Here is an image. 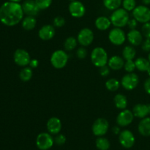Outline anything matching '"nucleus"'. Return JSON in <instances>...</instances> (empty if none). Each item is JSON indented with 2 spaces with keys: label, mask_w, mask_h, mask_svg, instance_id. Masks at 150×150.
Here are the masks:
<instances>
[{
  "label": "nucleus",
  "mask_w": 150,
  "mask_h": 150,
  "mask_svg": "<svg viewBox=\"0 0 150 150\" xmlns=\"http://www.w3.org/2000/svg\"><path fill=\"white\" fill-rule=\"evenodd\" d=\"M23 8L18 2L7 1L0 7V21L7 26H13L22 21Z\"/></svg>",
  "instance_id": "f257e3e1"
},
{
  "label": "nucleus",
  "mask_w": 150,
  "mask_h": 150,
  "mask_svg": "<svg viewBox=\"0 0 150 150\" xmlns=\"http://www.w3.org/2000/svg\"><path fill=\"white\" fill-rule=\"evenodd\" d=\"M111 24L114 27L122 28L127 25L130 20V15L129 12L125 10L124 8H118L114 10L110 16Z\"/></svg>",
  "instance_id": "f03ea898"
},
{
  "label": "nucleus",
  "mask_w": 150,
  "mask_h": 150,
  "mask_svg": "<svg viewBox=\"0 0 150 150\" xmlns=\"http://www.w3.org/2000/svg\"><path fill=\"white\" fill-rule=\"evenodd\" d=\"M108 59L109 58H108V53L103 47H96L91 52V62L97 67L106 65L108 64Z\"/></svg>",
  "instance_id": "7ed1b4c3"
},
{
  "label": "nucleus",
  "mask_w": 150,
  "mask_h": 150,
  "mask_svg": "<svg viewBox=\"0 0 150 150\" xmlns=\"http://www.w3.org/2000/svg\"><path fill=\"white\" fill-rule=\"evenodd\" d=\"M69 60V56L66 51L64 50H56L52 53L50 58V62L55 69H62L67 65Z\"/></svg>",
  "instance_id": "20e7f679"
},
{
  "label": "nucleus",
  "mask_w": 150,
  "mask_h": 150,
  "mask_svg": "<svg viewBox=\"0 0 150 150\" xmlns=\"http://www.w3.org/2000/svg\"><path fill=\"white\" fill-rule=\"evenodd\" d=\"M54 144V139L51 133H40L36 138V146L40 150H48Z\"/></svg>",
  "instance_id": "39448f33"
},
{
  "label": "nucleus",
  "mask_w": 150,
  "mask_h": 150,
  "mask_svg": "<svg viewBox=\"0 0 150 150\" xmlns=\"http://www.w3.org/2000/svg\"><path fill=\"white\" fill-rule=\"evenodd\" d=\"M108 40L114 45H122L127 40V35L122 28L114 27L108 33Z\"/></svg>",
  "instance_id": "423d86ee"
},
{
  "label": "nucleus",
  "mask_w": 150,
  "mask_h": 150,
  "mask_svg": "<svg viewBox=\"0 0 150 150\" xmlns=\"http://www.w3.org/2000/svg\"><path fill=\"white\" fill-rule=\"evenodd\" d=\"M132 14L139 23H145L150 21V9L144 4L136 6Z\"/></svg>",
  "instance_id": "0eeeda50"
},
{
  "label": "nucleus",
  "mask_w": 150,
  "mask_h": 150,
  "mask_svg": "<svg viewBox=\"0 0 150 150\" xmlns=\"http://www.w3.org/2000/svg\"><path fill=\"white\" fill-rule=\"evenodd\" d=\"M121 86L127 91L136 89L139 83V77L135 73H127L121 79Z\"/></svg>",
  "instance_id": "6e6552de"
},
{
  "label": "nucleus",
  "mask_w": 150,
  "mask_h": 150,
  "mask_svg": "<svg viewBox=\"0 0 150 150\" xmlns=\"http://www.w3.org/2000/svg\"><path fill=\"white\" fill-rule=\"evenodd\" d=\"M109 130V122L105 118H98L94 122L92 130L95 136H103Z\"/></svg>",
  "instance_id": "1a4fd4ad"
},
{
  "label": "nucleus",
  "mask_w": 150,
  "mask_h": 150,
  "mask_svg": "<svg viewBox=\"0 0 150 150\" xmlns=\"http://www.w3.org/2000/svg\"><path fill=\"white\" fill-rule=\"evenodd\" d=\"M94 38L95 35L93 31L87 27L81 29L77 35L78 42L83 47L89 46L93 42Z\"/></svg>",
  "instance_id": "9d476101"
},
{
  "label": "nucleus",
  "mask_w": 150,
  "mask_h": 150,
  "mask_svg": "<svg viewBox=\"0 0 150 150\" xmlns=\"http://www.w3.org/2000/svg\"><path fill=\"white\" fill-rule=\"evenodd\" d=\"M134 117L133 111L126 108V109L121 110V111L119 113L116 119V122L117 125L120 127H127L133 122Z\"/></svg>",
  "instance_id": "9b49d317"
},
{
  "label": "nucleus",
  "mask_w": 150,
  "mask_h": 150,
  "mask_svg": "<svg viewBox=\"0 0 150 150\" xmlns=\"http://www.w3.org/2000/svg\"><path fill=\"white\" fill-rule=\"evenodd\" d=\"M119 142L124 148L130 149L134 146L136 138L130 130H124L119 134Z\"/></svg>",
  "instance_id": "f8f14e48"
},
{
  "label": "nucleus",
  "mask_w": 150,
  "mask_h": 150,
  "mask_svg": "<svg viewBox=\"0 0 150 150\" xmlns=\"http://www.w3.org/2000/svg\"><path fill=\"white\" fill-rule=\"evenodd\" d=\"M68 10L70 16L76 18H81L83 17L86 13V7L83 3L79 0L70 1L68 6Z\"/></svg>",
  "instance_id": "ddd939ff"
},
{
  "label": "nucleus",
  "mask_w": 150,
  "mask_h": 150,
  "mask_svg": "<svg viewBox=\"0 0 150 150\" xmlns=\"http://www.w3.org/2000/svg\"><path fill=\"white\" fill-rule=\"evenodd\" d=\"M13 59L15 63L20 67H26L31 61L30 54L27 51L22 48H18L15 51Z\"/></svg>",
  "instance_id": "4468645a"
},
{
  "label": "nucleus",
  "mask_w": 150,
  "mask_h": 150,
  "mask_svg": "<svg viewBox=\"0 0 150 150\" xmlns=\"http://www.w3.org/2000/svg\"><path fill=\"white\" fill-rule=\"evenodd\" d=\"M56 34V29L53 25H43L38 31V37L43 41L51 40L54 38Z\"/></svg>",
  "instance_id": "2eb2a0df"
},
{
  "label": "nucleus",
  "mask_w": 150,
  "mask_h": 150,
  "mask_svg": "<svg viewBox=\"0 0 150 150\" xmlns=\"http://www.w3.org/2000/svg\"><path fill=\"white\" fill-rule=\"evenodd\" d=\"M23 13L26 16H36L39 14L40 8L37 5L35 0H25L21 4Z\"/></svg>",
  "instance_id": "dca6fc26"
},
{
  "label": "nucleus",
  "mask_w": 150,
  "mask_h": 150,
  "mask_svg": "<svg viewBox=\"0 0 150 150\" xmlns=\"http://www.w3.org/2000/svg\"><path fill=\"white\" fill-rule=\"evenodd\" d=\"M144 36L142 32L138 29H131L127 34V40L130 45L133 46H139L142 45L144 40Z\"/></svg>",
  "instance_id": "f3484780"
},
{
  "label": "nucleus",
  "mask_w": 150,
  "mask_h": 150,
  "mask_svg": "<svg viewBox=\"0 0 150 150\" xmlns=\"http://www.w3.org/2000/svg\"><path fill=\"white\" fill-rule=\"evenodd\" d=\"M62 122L58 117H51L47 121L46 128L47 130L51 135H57L60 133L62 130Z\"/></svg>",
  "instance_id": "a211bd4d"
},
{
  "label": "nucleus",
  "mask_w": 150,
  "mask_h": 150,
  "mask_svg": "<svg viewBox=\"0 0 150 150\" xmlns=\"http://www.w3.org/2000/svg\"><path fill=\"white\" fill-rule=\"evenodd\" d=\"M134 117L139 119H143L148 117L150 114V110L149 105L144 103H137L133 106V110Z\"/></svg>",
  "instance_id": "6ab92c4d"
},
{
  "label": "nucleus",
  "mask_w": 150,
  "mask_h": 150,
  "mask_svg": "<svg viewBox=\"0 0 150 150\" xmlns=\"http://www.w3.org/2000/svg\"><path fill=\"white\" fill-rule=\"evenodd\" d=\"M125 62V60L123 59L122 57L114 55L108 59L107 64L111 70L117 71V70H120L124 67Z\"/></svg>",
  "instance_id": "aec40b11"
},
{
  "label": "nucleus",
  "mask_w": 150,
  "mask_h": 150,
  "mask_svg": "<svg viewBox=\"0 0 150 150\" xmlns=\"http://www.w3.org/2000/svg\"><path fill=\"white\" fill-rule=\"evenodd\" d=\"M138 131L144 137L150 136V117H146L142 119L138 125Z\"/></svg>",
  "instance_id": "412c9836"
},
{
  "label": "nucleus",
  "mask_w": 150,
  "mask_h": 150,
  "mask_svg": "<svg viewBox=\"0 0 150 150\" xmlns=\"http://www.w3.org/2000/svg\"><path fill=\"white\" fill-rule=\"evenodd\" d=\"M111 21L110 18L106 16H99L96 18L95 21V26L98 30L100 31H106L111 27Z\"/></svg>",
  "instance_id": "4be33fe9"
},
{
  "label": "nucleus",
  "mask_w": 150,
  "mask_h": 150,
  "mask_svg": "<svg viewBox=\"0 0 150 150\" xmlns=\"http://www.w3.org/2000/svg\"><path fill=\"white\" fill-rule=\"evenodd\" d=\"M114 103L116 108L120 110H124L127 108L128 100L125 95L121 93H118L114 96Z\"/></svg>",
  "instance_id": "5701e85b"
},
{
  "label": "nucleus",
  "mask_w": 150,
  "mask_h": 150,
  "mask_svg": "<svg viewBox=\"0 0 150 150\" xmlns=\"http://www.w3.org/2000/svg\"><path fill=\"white\" fill-rule=\"evenodd\" d=\"M37 25V20L35 16H26L21 21V26L26 31L33 30Z\"/></svg>",
  "instance_id": "b1692460"
},
{
  "label": "nucleus",
  "mask_w": 150,
  "mask_h": 150,
  "mask_svg": "<svg viewBox=\"0 0 150 150\" xmlns=\"http://www.w3.org/2000/svg\"><path fill=\"white\" fill-rule=\"evenodd\" d=\"M136 51L134 46L130 45L124 47L122 52V57L125 60H133L136 58Z\"/></svg>",
  "instance_id": "393cba45"
},
{
  "label": "nucleus",
  "mask_w": 150,
  "mask_h": 150,
  "mask_svg": "<svg viewBox=\"0 0 150 150\" xmlns=\"http://www.w3.org/2000/svg\"><path fill=\"white\" fill-rule=\"evenodd\" d=\"M136 68L140 72H146L150 66V62L148 59L144 57H138L135 59Z\"/></svg>",
  "instance_id": "a878e982"
},
{
  "label": "nucleus",
  "mask_w": 150,
  "mask_h": 150,
  "mask_svg": "<svg viewBox=\"0 0 150 150\" xmlns=\"http://www.w3.org/2000/svg\"><path fill=\"white\" fill-rule=\"evenodd\" d=\"M105 86L110 92H116L121 86V82L117 79L111 78L108 79L105 83Z\"/></svg>",
  "instance_id": "bb28decb"
},
{
  "label": "nucleus",
  "mask_w": 150,
  "mask_h": 150,
  "mask_svg": "<svg viewBox=\"0 0 150 150\" xmlns=\"http://www.w3.org/2000/svg\"><path fill=\"white\" fill-rule=\"evenodd\" d=\"M33 76V69L30 67H23L19 73V78L23 82H28L32 79Z\"/></svg>",
  "instance_id": "cd10ccee"
},
{
  "label": "nucleus",
  "mask_w": 150,
  "mask_h": 150,
  "mask_svg": "<svg viewBox=\"0 0 150 150\" xmlns=\"http://www.w3.org/2000/svg\"><path fill=\"white\" fill-rule=\"evenodd\" d=\"M95 145L97 149L99 150H108L111 147V143L108 139L103 136L98 137L95 142Z\"/></svg>",
  "instance_id": "c85d7f7f"
},
{
  "label": "nucleus",
  "mask_w": 150,
  "mask_h": 150,
  "mask_svg": "<svg viewBox=\"0 0 150 150\" xmlns=\"http://www.w3.org/2000/svg\"><path fill=\"white\" fill-rule=\"evenodd\" d=\"M79 43L77 38L74 37H68L64 41V49L66 51H72L76 49L77 44Z\"/></svg>",
  "instance_id": "c756f323"
},
{
  "label": "nucleus",
  "mask_w": 150,
  "mask_h": 150,
  "mask_svg": "<svg viewBox=\"0 0 150 150\" xmlns=\"http://www.w3.org/2000/svg\"><path fill=\"white\" fill-rule=\"evenodd\" d=\"M103 2L104 7L107 10L114 11L120 8L122 3V0H103Z\"/></svg>",
  "instance_id": "7c9ffc66"
},
{
  "label": "nucleus",
  "mask_w": 150,
  "mask_h": 150,
  "mask_svg": "<svg viewBox=\"0 0 150 150\" xmlns=\"http://www.w3.org/2000/svg\"><path fill=\"white\" fill-rule=\"evenodd\" d=\"M122 8L127 10V12L133 11L136 7V0H122Z\"/></svg>",
  "instance_id": "2f4dec72"
},
{
  "label": "nucleus",
  "mask_w": 150,
  "mask_h": 150,
  "mask_svg": "<svg viewBox=\"0 0 150 150\" xmlns=\"http://www.w3.org/2000/svg\"><path fill=\"white\" fill-rule=\"evenodd\" d=\"M35 1L40 10H43L48 9L51 5L53 0H35Z\"/></svg>",
  "instance_id": "473e14b6"
},
{
  "label": "nucleus",
  "mask_w": 150,
  "mask_h": 150,
  "mask_svg": "<svg viewBox=\"0 0 150 150\" xmlns=\"http://www.w3.org/2000/svg\"><path fill=\"white\" fill-rule=\"evenodd\" d=\"M123 68L127 73H134V70L136 69L134 60H126Z\"/></svg>",
  "instance_id": "72a5a7b5"
},
{
  "label": "nucleus",
  "mask_w": 150,
  "mask_h": 150,
  "mask_svg": "<svg viewBox=\"0 0 150 150\" xmlns=\"http://www.w3.org/2000/svg\"><path fill=\"white\" fill-rule=\"evenodd\" d=\"M64 24H65V19L61 16H56L53 20V26L55 28L59 29L64 26Z\"/></svg>",
  "instance_id": "f704fd0d"
},
{
  "label": "nucleus",
  "mask_w": 150,
  "mask_h": 150,
  "mask_svg": "<svg viewBox=\"0 0 150 150\" xmlns=\"http://www.w3.org/2000/svg\"><path fill=\"white\" fill-rule=\"evenodd\" d=\"M142 33L145 38L150 39V21L143 23L142 27Z\"/></svg>",
  "instance_id": "c9c22d12"
},
{
  "label": "nucleus",
  "mask_w": 150,
  "mask_h": 150,
  "mask_svg": "<svg viewBox=\"0 0 150 150\" xmlns=\"http://www.w3.org/2000/svg\"><path fill=\"white\" fill-rule=\"evenodd\" d=\"M76 56L80 59H83L87 56V50L86 49V47L81 46L76 51Z\"/></svg>",
  "instance_id": "e433bc0d"
},
{
  "label": "nucleus",
  "mask_w": 150,
  "mask_h": 150,
  "mask_svg": "<svg viewBox=\"0 0 150 150\" xmlns=\"http://www.w3.org/2000/svg\"><path fill=\"white\" fill-rule=\"evenodd\" d=\"M66 142V137L63 134H57L56 137L54 138V143L56 144L59 145V146H62L64 145Z\"/></svg>",
  "instance_id": "4c0bfd02"
},
{
  "label": "nucleus",
  "mask_w": 150,
  "mask_h": 150,
  "mask_svg": "<svg viewBox=\"0 0 150 150\" xmlns=\"http://www.w3.org/2000/svg\"><path fill=\"white\" fill-rule=\"evenodd\" d=\"M110 72H111V69L108 67V64L99 67V73L103 77H107L110 74Z\"/></svg>",
  "instance_id": "58836bf2"
},
{
  "label": "nucleus",
  "mask_w": 150,
  "mask_h": 150,
  "mask_svg": "<svg viewBox=\"0 0 150 150\" xmlns=\"http://www.w3.org/2000/svg\"><path fill=\"white\" fill-rule=\"evenodd\" d=\"M142 49L146 53L150 52V39L146 38L144 40H143L142 43Z\"/></svg>",
  "instance_id": "ea45409f"
},
{
  "label": "nucleus",
  "mask_w": 150,
  "mask_h": 150,
  "mask_svg": "<svg viewBox=\"0 0 150 150\" xmlns=\"http://www.w3.org/2000/svg\"><path fill=\"white\" fill-rule=\"evenodd\" d=\"M138 23H139V22H138L134 18H131V19L130 18V20H129L127 26H128V28L130 29V30H131V29H136V27L138 26Z\"/></svg>",
  "instance_id": "a19ab883"
},
{
  "label": "nucleus",
  "mask_w": 150,
  "mask_h": 150,
  "mask_svg": "<svg viewBox=\"0 0 150 150\" xmlns=\"http://www.w3.org/2000/svg\"><path fill=\"white\" fill-rule=\"evenodd\" d=\"M144 89L146 93L150 95V77L146 79L144 83Z\"/></svg>",
  "instance_id": "79ce46f5"
},
{
  "label": "nucleus",
  "mask_w": 150,
  "mask_h": 150,
  "mask_svg": "<svg viewBox=\"0 0 150 150\" xmlns=\"http://www.w3.org/2000/svg\"><path fill=\"white\" fill-rule=\"evenodd\" d=\"M39 65V61L36 59H31L30 62L29 64V67H30L32 69H36Z\"/></svg>",
  "instance_id": "37998d69"
},
{
  "label": "nucleus",
  "mask_w": 150,
  "mask_h": 150,
  "mask_svg": "<svg viewBox=\"0 0 150 150\" xmlns=\"http://www.w3.org/2000/svg\"><path fill=\"white\" fill-rule=\"evenodd\" d=\"M112 132L114 135H119L121 132V129H120V127L119 125L114 126L112 127Z\"/></svg>",
  "instance_id": "c03bdc74"
},
{
  "label": "nucleus",
  "mask_w": 150,
  "mask_h": 150,
  "mask_svg": "<svg viewBox=\"0 0 150 150\" xmlns=\"http://www.w3.org/2000/svg\"><path fill=\"white\" fill-rule=\"evenodd\" d=\"M142 3H143L144 5H149L150 4V0H142Z\"/></svg>",
  "instance_id": "a18cd8bd"
},
{
  "label": "nucleus",
  "mask_w": 150,
  "mask_h": 150,
  "mask_svg": "<svg viewBox=\"0 0 150 150\" xmlns=\"http://www.w3.org/2000/svg\"><path fill=\"white\" fill-rule=\"evenodd\" d=\"M8 1H13V2H18V3H19V2H20V1H21L22 0H8Z\"/></svg>",
  "instance_id": "49530a36"
},
{
  "label": "nucleus",
  "mask_w": 150,
  "mask_h": 150,
  "mask_svg": "<svg viewBox=\"0 0 150 150\" xmlns=\"http://www.w3.org/2000/svg\"><path fill=\"white\" fill-rule=\"evenodd\" d=\"M146 73H147L148 76H149V77H150V66L149 67V68H148V70H146Z\"/></svg>",
  "instance_id": "de8ad7c7"
},
{
  "label": "nucleus",
  "mask_w": 150,
  "mask_h": 150,
  "mask_svg": "<svg viewBox=\"0 0 150 150\" xmlns=\"http://www.w3.org/2000/svg\"><path fill=\"white\" fill-rule=\"evenodd\" d=\"M148 59H149V61L150 62V52L149 53V54H148Z\"/></svg>",
  "instance_id": "09e8293b"
},
{
  "label": "nucleus",
  "mask_w": 150,
  "mask_h": 150,
  "mask_svg": "<svg viewBox=\"0 0 150 150\" xmlns=\"http://www.w3.org/2000/svg\"><path fill=\"white\" fill-rule=\"evenodd\" d=\"M70 1H76V0H69Z\"/></svg>",
  "instance_id": "8fccbe9b"
},
{
  "label": "nucleus",
  "mask_w": 150,
  "mask_h": 150,
  "mask_svg": "<svg viewBox=\"0 0 150 150\" xmlns=\"http://www.w3.org/2000/svg\"><path fill=\"white\" fill-rule=\"evenodd\" d=\"M149 110H150V104H149Z\"/></svg>",
  "instance_id": "3c124183"
}]
</instances>
